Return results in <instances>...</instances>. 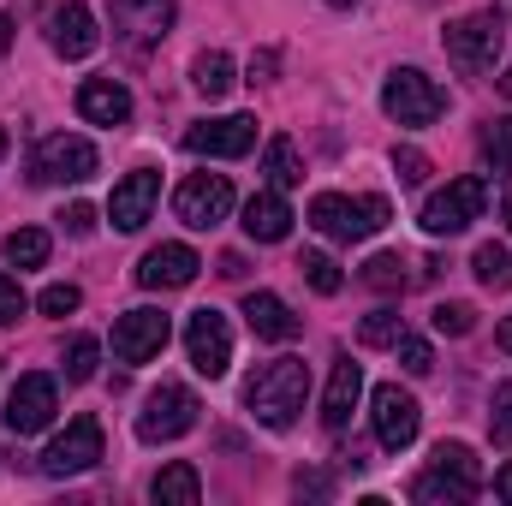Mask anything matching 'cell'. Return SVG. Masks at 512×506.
Masks as SVG:
<instances>
[{
    "label": "cell",
    "instance_id": "obj_48",
    "mask_svg": "<svg viewBox=\"0 0 512 506\" xmlns=\"http://www.w3.org/2000/svg\"><path fill=\"white\" fill-rule=\"evenodd\" d=\"M501 215H507V227H512V191H507V209H501Z\"/></svg>",
    "mask_w": 512,
    "mask_h": 506
},
{
    "label": "cell",
    "instance_id": "obj_33",
    "mask_svg": "<svg viewBox=\"0 0 512 506\" xmlns=\"http://www.w3.org/2000/svg\"><path fill=\"white\" fill-rule=\"evenodd\" d=\"M483 155H489V167H495V173H512V114L483 131Z\"/></svg>",
    "mask_w": 512,
    "mask_h": 506
},
{
    "label": "cell",
    "instance_id": "obj_38",
    "mask_svg": "<svg viewBox=\"0 0 512 506\" xmlns=\"http://www.w3.org/2000/svg\"><path fill=\"white\" fill-rule=\"evenodd\" d=\"M393 173H399V185H423L429 179V155L405 143V149H393Z\"/></svg>",
    "mask_w": 512,
    "mask_h": 506
},
{
    "label": "cell",
    "instance_id": "obj_24",
    "mask_svg": "<svg viewBox=\"0 0 512 506\" xmlns=\"http://www.w3.org/2000/svg\"><path fill=\"white\" fill-rule=\"evenodd\" d=\"M149 501H155V506H197V501H203V477H197L185 459H173L167 471H155Z\"/></svg>",
    "mask_w": 512,
    "mask_h": 506
},
{
    "label": "cell",
    "instance_id": "obj_16",
    "mask_svg": "<svg viewBox=\"0 0 512 506\" xmlns=\"http://www.w3.org/2000/svg\"><path fill=\"white\" fill-rule=\"evenodd\" d=\"M185 149L191 155H215V161H239L256 149V120L251 114H227V120H203V126L185 131Z\"/></svg>",
    "mask_w": 512,
    "mask_h": 506
},
{
    "label": "cell",
    "instance_id": "obj_4",
    "mask_svg": "<svg viewBox=\"0 0 512 506\" xmlns=\"http://www.w3.org/2000/svg\"><path fill=\"white\" fill-rule=\"evenodd\" d=\"M382 108H387V120H393V126L423 131V126H435V120L447 114V90H441L429 72L399 66V72H387V84H382Z\"/></svg>",
    "mask_w": 512,
    "mask_h": 506
},
{
    "label": "cell",
    "instance_id": "obj_46",
    "mask_svg": "<svg viewBox=\"0 0 512 506\" xmlns=\"http://www.w3.org/2000/svg\"><path fill=\"white\" fill-rule=\"evenodd\" d=\"M501 352H512V316L501 322Z\"/></svg>",
    "mask_w": 512,
    "mask_h": 506
},
{
    "label": "cell",
    "instance_id": "obj_13",
    "mask_svg": "<svg viewBox=\"0 0 512 506\" xmlns=\"http://www.w3.org/2000/svg\"><path fill=\"white\" fill-rule=\"evenodd\" d=\"M370 417H376V441H382L387 453H405V447L417 441V429H423V411H417V399H411L399 381H382V387H376Z\"/></svg>",
    "mask_w": 512,
    "mask_h": 506
},
{
    "label": "cell",
    "instance_id": "obj_40",
    "mask_svg": "<svg viewBox=\"0 0 512 506\" xmlns=\"http://www.w3.org/2000/svg\"><path fill=\"white\" fill-rule=\"evenodd\" d=\"M54 221H60V227L72 233V239H90V233H96V209H90V203H66V209H60Z\"/></svg>",
    "mask_w": 512,
    "mask_h": 506
},
{
    "label": "cell",
    "instance_id": "obj_39",
    "mask_svg": "<svg viewBox=\"0 0 512 506\" xmlns=\"http://www.w3.org/2000/svg\"><path fill=\"white\" fill-rule=\"evenodd\" d=\"M30 310V298H24V286L12 280V274H0V328H12L18 316Z\"/></svg>",
    "mask_w": 512,
    "mask_h": 506
},
{
    "label": "cell",
    "instance_id": "obj_8",
    "mask_svg": "<svg viewBox=\"0 0 512 506\" xmlns=\"http://www.w3.org/2000/svg\"><path fill=\"white\" fill-rule=\"evenodd\" d=\"M483 203H489V185H483L477 173H465V179H453L447 191H435L417 221H423L429 239H453V233H465V227L483 215Z\"/></svg>",
    "mask_w": 512,
    "mask_h": 506
},
{
    "label": "cell",
    "instance_id": "obj_49",
    "mask_svg": "<svg viewBox=\"0 0 512 506\" xmlns=\"http://www.w3.org/2000/svg\"><path fill=\"white\" fill-rule=\"evenodd\" d=\"M0 161H6V126H0Z\"/></svg>",
    "mask_w": 512,
    "mask_h": 506
},
{
    "label": "cell",
    "instance_id": "obj_12",
    "mask_svg": "<svg viewBox=\"0 0 512 506\" xmlns=\"http://www.w3.org/2000/svg\"><path fill=\"white\" fill-rule=\"evenodd\" d=\"M108 18H114V36L126 42L131 54H149L173 30V0H114Z\"/></svg>",
    "mask_w": 512,
    "mask_h": 506
},
{
    "label": "cell",
    "instance_id": "obj_35",
    "mask_svg": "<svg viewBox=\"0 0 512 506\" xmlns=\"http://www.w3.org/2000/svg\"><path fill=\"white\" fill-rule=\"evenodd\" d=\"M78 304H84V292H78L72 280H54V286H48V292L36 298V310H42V316H72Z\"/></svg>",
    "mask_w": 512,
    "mask_h": 506
},
{
    "label": "cell",
    "instance_id": "obj_45",
    "mask_svg": "<svg viewBox=\"0 0 512 506\" xmlns=\"http://www.w3.org/2000/svg\"><path fill=\"white\" fill-rule=\"evenodd\" d=\"M6 48H12V18L0 12V54H6Z\"/></svg>",
    "mask_w": 512,
    "mask_h": 506
},
{
    "label": "cell",
    "instance_id": "obj_28",
    "mask_svg": "<svg viewBox=\"0 0 512 506\" xmlns=\"http://www.w3.org/2000/svg\"><path fill=\"white\" fill-rule=\"evenodd\" d=\"M298 274L310 280V292H322V298H334L340 286H346V274H340V262L328 251H304L298 256Z\"/></svg>",
    "mask_w": 512,
    "mask_h": 506
},
{
    "label": "cell",
    "instance_id": "obj_32",
    "mask_svg": "<svg viewBox=\"0 0 512 506\" xmlns=\"http://www.w3.org/2000/svg\"><path fill=\"white\" fill-rule=\"evenodd\" d=\"M399 334H405V322L393 310H376V316L358 322V346H399Z\"/></svg>",
    "mask_w": 512,
    "mask_h": 506
},
{
    "label": "cell",
    "instance_id": "obj_20",
    "mask_svg": "<svg viewBox=\"0 0 512 506\" xmlns=\"http://www.w3.org/2000/svg\"><path fill=\"white\" fill-rule=\"evenodd\" d=\"M78 114L90 126H126L131 120V90L120 78H84L78 84Z\"/></svg>",
    "mask_w": 512,
    "mask_h": 506
},
{
    "label": "cell",
    "instance_id": "obj_27",
    "mask_svg": "<svg viewBox=\"0 0 512 506\" xmlns=\"http://www.w3.org/2000/svg\"><path fill=\"white\" fill-rule=\"evenodd\" d=\"M0 251H6L12 268H42V262H48V233H42V227H18V233H6Z\"/></svg>",
    "mask_w": 512,
    "mask_h": 506
},
{
    "label": "cell",
    "instance_id": "obj_30",
    "mask_svg": "<svg viewBox=\"0 0 512 506\" xmlns=\"http://www.w3.org/2000/svg\"><path fill=\"white\" fill-rule=\"evenodd\" d=\"M471 274H477L489 292H507L512 286V251L507 245H483V251L471 256Z\"/></svg>",
    "mask_w": 512,
    "mask_h": 506
},
{
    "label": "cell",
    "instance_id": "obj_25",
    "mask_svg": "<svg viewBox=\"0 0 512 506\" xmlns=\"http://www.w3.org/2000/svg\"><path fill=\"white\" fill-rule=\"evenodd\" d=\"M191 84H197V96H209V102H221L239 78H233V60L221 54V48H209V54H197L191 60Z\"/></svg>",
    "mask_w": 512,
    "mask_h": 506
},
{
    "label": "cell",
    "instance_id": "obj_37",
    "mask_svg": "<svg viewBox=\"0 0 512 506\" xmlns=\"http://www.w3.org/2000/svg\"><path fill=\"white\" fill-rule=\"evenodd\" d=\"M489 435H495V447H512V381L495 387V411H489Z\"/></svg>",
    "mask_w": 512,
    "mask_h": 506
},
{
    "label": "cell",
    "instance_id": "obj_11",
    "mask_svg": "<svg viewBox=\"0 0 512 506\" xmlns=\"http://www.w3.org/2000/svg\"><path fill=\"white\" fill-rule=\"evenodd\" d=\"M90 465H102V423H96V417H72V423L48 441L42 471H48V477H84Z\"/></svg>",
    "mask_w": 512,
    "mask_h": 506
},
{
    "label": "cell",
    "instance_id": "obj_31",
    "mask_svg": "<svg viewBox=\"0 0 512 506\" xmlns=\"http://www.w3.org/2000/svg\"><path fill=\"white\" fill-rule=\"evenodd\" d=\"M96 364H102V346H96L90 334H72V346H66V358H60L66 381H90L96 376Z\"/></svg>",
    "mask_w": 512,
    "mask_h": 506
},
{
    "label": "cell",
    "instance_id": "obj_19",
    "mask_svg": "<svg viewBox=\"0 0 512 506\" xmlns=\"http://www.w3.org/2000/svg\"><path fill=\"white\" fill-rule=\"evenodd\" d=\"M155 197H161V173H155V167H137V173H126V179L114 185V197H108L114 227H120V233H137V227L155 215Z\"/></svg>",
    "mask_w": 512,
    "mask_h": 506
},
{
    "label": "cell",
    "instance_id": "obj_42",
    "mask_svg": "<svg viewBox=\"0 0 512 506\" xmlns=\"http://www.w3.org/2000/svg\"><path fill=\"white\" fill-rule=\"evenodd\" d=\"M280 78V48H256L251 54V84H274Z\"/></svg>",
    "mask_w": 512,
    "mask_h": 506
},
{
    "label": "cell",
    "instance_id": "obj_14",
    "mask_svg": "<svg viewBox=\"0 0 512 506\" xmlns=\"http://www.w3.org/2000/svg\"><path fill=\"white\" fill-rule=\"evenodd\" d=\"M167 334H173V322L161 316V310H126L120 322H114V358L120 364H149V358H161V346H167Z\"/></svg>",
    "mask_w": 512,
    "mask_h": 506
},
{
    "label": "cell",
    "instance_id": "obj_36",
    "mask_svg": "<svg viewBox=\"0 0 512 506\" xmlns=\"http://www.w3.org/2000/svg\"><path fill=\"white\" fill-rule=\"evenodd\" d=\"M399 364H405V376H429L435 370V352H429V340H417V334H399Z\"/></svg>",
    "mask_w": 512,
    "mask_h": 506
},
{
    "label": "cell",
    "instance_id": "obj_2",
    "mask_svg": "<svg viewBox=\"0 0 512 506\" xmlns=\"http://www.w3.org/2000/svg\"><path fill=\"white\" fill-rule=\"evenodd\" d=\"M477 489H483V465H477V453H471L465 441H441V447H435V465L411 483V501L465 506V501H477Z\"/></svg>",
    "mask_w": 512,
    "mask_h": 506
},
{
    "label": "cell",
    "instance_id": "obj_41",
    "mask_svg": "<svg viewBox=\"0 0 512 506\" xmlns=\"http://www.w3.org/2000/svg\"><path fill=\"white\" fill-rule=\"evenodd\" d=\"M292 489H298V501H328V495H334V483H328L322 471H298Z\"/></svg>",
    "mask_w": 512,
    "mask_h": 506
},
{
    "label": "cell",
    "instance_id": "obj_50",
    "mask_svg": "<svg viewBox=\"0 0 512 506\" xmlns=\"http://www.w3.org/2000/svg\"><path fill=\"white\" fill-rule=\"evenodd\" d=\"M328 6H358V0H328Z\"/></svg>",
    "mask_w": 512,
    "mask_h": 506
},
{
    "label": "cell",
    "instance_id": "obj_47",
    "mask_svg": "<svg viewBox=\"0 0 512 506\" xmlns=\"http://www.w3.org/2000/svg\"><path fill=\"white\" fill-rule=\"evenodd\" d=\"M501 96H507V102H512V66H507V78H501Z\"/></svg>",
    "mask_w": 512,
    "mask_h": 506
},
{
    "label": "cell",
    "instance_id": "obj_3",
    "mask_svg": "<svg viewBox=\"0 0 512 506\" xmlns=\"http://www.w3.org/2000/svg\"><path fill=\"white\" fill-rule=\"evenodd\" d=\"M387 215H393L387 197H346V191L310 197V227H316L322 239H334V245H358V239L382 233Z\"/></svg>",
    "mask_w": 512,
    "mask_h": 506
},
{
    "label": "cell",
    "instance_id": "obj_44",
    "mask_svg": "<svg viewBox=\"0 0 512 506\" xmlns=\"http://www.w3.org/2000/svg\"><path fill=\"white\" fill-rule=\"evenodd\" d=\"M495 495H501V501H512V465H501V471H495Z\"/></svg>",
    "mask_w": 512,
    "mask_h": 506
},
{
    "label": "cell",
    "instance_id": "obj_18",
    "mask_svg": "<svg viewBox=\"0 0 512 506\" xmlns=\"http://www.w3.org/2000/svg\"><path fill=\"white\" fill-rule=\"evenodd\" d=\"M197 268H203V256L191 251V245H155V251H143V262H137V286L179 292V286L197 280Z\"/></svg>",
    "mask_w": 512,
    "mask_h": 506
},
{
    "label": "cell",
    "instance_id": "obj_23",
    "mask_svg": "<svg viewBox=\"0 0 512 506\" xmlns=\"http://www.w3.org/2000/svg\"><path fill=\"white\" fill-rule=\"evenodd\" d=\"M245 233H251L256 245H280L286 233H292V209H286V197L268 185V191H256L251 203H245Z\"/></svg>",
    "mask_w": 512,
    "mask_h": 506
},
{
    "label": "cell",
    "instance_id": "obj_10",
    "mask_svg": "<svg viewBox=\"0 0 512 506\" xmlns=\"http://www.w3.org/2000/svg\"><path fill=\"white\" fill-rule=\"evenodd\" d=\"M185 352H191V370L209 381H221L233 370V328L221 310H191L185 322Z\"/></svg>",
    "mask_w": 512,
    "mask_h": 506
},
{
    "label": "cell",
    "instance_id": "obj_43",
    "mask_svg": "<svg viewBox=\"0 0 512 506\" xmlns=\"http://www.w3.org/2000/svg\"><path fill=\"white\" fill-rule=\"evenodd\" d=\"M221 274H227V280H239V274H245V256L227 251V256H221Z\"/></svg>",
    "mask_w": 512,
    "mask_h": 506
},
{
    "label": "cell",
    "instance_id": "obj_9",
    "mask_svg": "<svg viewBox=\"0 0 512 506\" xmlns=\"http://www.w3.org/2000/svg\"><path fill=\"white\" fill-rule=\"evenodd\" d=\"M173 215H179L185 227H197V233L221 227V221L233 215V179H227V173H191V179H179Z\"/></svg>",
    "mask_w": 512,
    "mask_h": 506
},
{
    "label": "cell",
    "instance_id": "obj_5",
    "mask_svg": "<svg viewBox=\"0 0 512 506\" xmlns=\"http://www.w3.org/2000/svg\"><path fill=\"white\" fill-rule=\"evenodd\" d=\"M501 18L495 12H465V18H453L447 30H441V48H447V60L465 72V78H483L489 66H495V54H501Z\"/></svg>",
    "mask_w": 512,
    "mask_h": 506
},
{
    "label": "cell",
    "instance_id": "obj_34",
    "mask_svg": "<svg viewBox=\"0 0 512 506\" xmlns=\"http://www.w3.org/2000/svg\"><path fill=\"white\" fill-rule=\"evenodd\" d=\"M429 322H435V334L465 340V334L477 328V310H471V304H435V316H429Z\"/></svg>",
    "mask_w": 512,
    "mask_h": 506
},
{
    "label": "cell",
    "instance_id": "obj_15",
    "mask_svg": "<svg viewBox=\"0 0 512 506\" xmlns=\"http://www.w3.org/2000/svg\"><path fill=\"white\" fill-rule=\"evenodd\" d=\"M48 48H54L60 60H90V54L102 48L96 12H90L84 0H66V6H54V12H48Z\"/></svg>",
    "mask_w": 512,
    "mask_h": 506
},
{
    "label": "cell",
    "instance_id": "obj_1",
    "mask_svg": "<svg viewBox=\"0 0 512 506\" xmlns=\"http://www.w3.org/2000/svg\"><path fill=\"white\" fill-rule=\"evenodd\" d=\"M304 399H310V370H304V358H274V364H262V370L245 381L251 417L262 429H274V435H286V429L298 423Z\"/></svg>",
    "mask_w": 512,
    "mask_h": 506
},
{
    "label": "cell",
    "instance_id": "obj_7",
    "mask_svg": "<svg viewBox=\"0 0 512 506\" xmlns=\"http://www.w3.org/2000/svg\"><path fill=\"white\" fill-rule=\"evenodd\" d=\"M197 393L191 387H179V381H161L149 399H143V411H137V441H149V447H161V441H179V435H191L197 429Z\"/></svg>",
    "mask_w": 512,
    "mask_h": 506
},
{
    "label": "cell",
    "instance_id": "obj_26",
    "mask_svg": "<svg viewBox=\"0 0 512 506\" xmlns=\"http://www.w3.org/2000/svg\"><path fill=\"white\" fill-rule=\"evenodd\" d=\"M262 173H268V185H274V191H292V185H304L298 143H292V137H274V143L262 149Z\"/></svg>",
    "mask_w": 512,
    "mask_h": 506
},
{
    "label": "cell",
    "instance_id": "obj_22",
    "mask_svg": "<svg viewBox=\"0 0 512 506\" xmlns=\"http://www.w3.org/2000/svg\"><path fill=\"white\" fill-rule=\"evenodd\" d=\"M245 322H251L256 340H274V346H286V340H298V316H292V304L286 298H274V292H245Z\"/></svg>",
    "mask_w": 512,
    "mask_h": 506
},
{
    "label": "cell",
    "instance_id": "obj_17",
    "mask_svg": "<svg viewBox=\"0 0 512 506\" xmlns=\"http://www.w3.org/2000/svg\"><path fill=\"white\" fill-rule=\"evenodd\" d=\"M6 429L12 435H36L54 423V376H18L12 393H6Z\"/></svg>",
    "mask_w": 512,
    "mask_h": 506
},
{
    "label": "cell",
    "instance_id": "obj_6",
    "mask_svg": "<svg viewBox=\"0 0 512 506\" xmlns=\"http://www.w3.org/2000/svg\"><path fill=\"white\" fill-rule=\"evenodd\" d=\"M102 167L96 143L90 137H72V131H54L30 149V179L36 185H84L90 173Z\"/></svg>",
    "mask_w": 512,
    "mask_h": 506
},
{
    "label": "cell",
    "instance_id": "obj_29",
    "mask_svg": "<svg viewBox=\"0 0 512 506\" xmlns=\"http://www.w3.org/2000/svg\"><path fill=\"white\" fill-rule=\"evenodd\" d=\"M405 268H411V262L399 251H376L364 262V286H376V292H405V280H411Z\"/></svg>",
    "mask_w": 512,
    "mask_h": 506
},
{
    "label": "cell",
    "instance_id": "obj_21",
    "mask_svg": "<svg viewBox=\"0 0 512 506\" xmlns=\"http://www.w3.org/2000/svg\"><path fill=\"white\" fill-rule=\"evenodd\" d=\"M358 393H364V364L352 358H334V376H328V393H322V429H346L352 411H358Z\"/></svg>",
    "mask_w": 512,
    "mask_h": 506
}]
</instances>
